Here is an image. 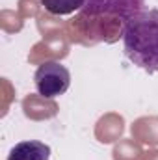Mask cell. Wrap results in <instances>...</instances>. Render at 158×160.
<instances>
[{
    "instance_id": "5b68a950",
    "label": "cell",
    "mask_w": 158,
    "mask_h": 160,
    "mask_svg": "<svg viewBox=\"0 0 158 160\" xmlns=\"http://www.w3.org/2000/svg\"><path fill=\"white\" fill-rule=\"evenodd\" d=\"M39 2L48 13L60 15V17L71 15L75 11H80L82 6L86 4V0H39Z\"/></svg>"
},
{
    "instance_id": "6da1fadb",
    "label": "cell",
    "mask_w": 158,
    "mask_h": 160,
    "mask_svg": "<svg viewBox=\"0 0 158 160\" xmlns=\"http://www.w3.org/2000/svg\"><path fill=\"white\" fill-rule=\"evenodd\" d=\"M125 56L145 73L158 71V9H143L123 30Z\"/></svg>"
},
{
    "instance_id": "7a4b0ae2",
    "label": "cell",
    "mask_w": 158,
    "mask_h": 160,
    "mask_svg": "<svg viewBox=\"0 0 158 160\" xmlns=\"http://www.w3.org/2000/svg\"><path fill=\"white\" fill-rule=\"evenodd\" d=\"M143 6L145 0H86L80 9L78 21L89 24L86 34H93V30L97 32L102 19H112L121 26V30H125L128 21L145 9Z\"/></svg>"
},
{
    "instance_id": "277c9868",
    "label": "cell",
    "mask_w": 158,
    "mask_h": 160,
    "mask_svg": "<svg viewBox=\"0 0 158 160\" xmlns=\"http://www.w3.org/2000/svg\"><path fill=\"white\" fill-rule=\"evenodd\" d=\"M7 160H50V147L37 140L19 142L11 147Z\"/></svg>"
},
{
    "instance_id": "3957f363",
    "label": "cell",
    "mask_w": 158,
    "mask_h": 160,
    "mask_svg": "<svg viewBox=\"0 0 158 160\" xmlns=\"http://www.w3.org/2000/svg\"><path fill=\"white\" fill-rule=\"evenodd\" d=\"M34 84H36V89L41 97L56 99L69 89L71 73L63 63L50 60L37 67V71L34 75Z\"/></svg>"
}]
</instances>
